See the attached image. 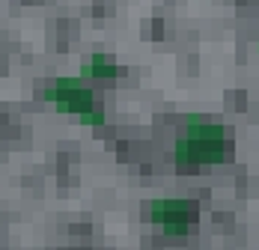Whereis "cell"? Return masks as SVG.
<instances>
[{"label": "cell", "mask_w": 259, "mask_h": 250, "mask_svg": "<svg viewBox=\"0 0 259 250\" xmlns=\"http://www.w3.org/2000/svg\"><path fill=\"white\" fill-rule=\"evenodd\" d=\"M176 164L179 167H206V164H221L230 155V137L221 122L208 119H188L185 134L176 143Z\"/></svg>", "instance_id": "6da1fadb"}, {"label": "cell", "mask_w": 259, "mask_h": 250, "mask_svg": "<svg viewBox=\"0 0 259 250\" xmlns=\"http://www.w3.org/2000/svg\"><path fill=\"white\" fill-rule=\"evenodd\" d=\"M45 99L51 101L57 110H63V113H75L80 122H87V125H102L104 122V113L102 110H96L93 93L80 84L78 75L57 77L51 87H48Z\"/></svg>", "instance_id": "7a4b0ae2"}, {"label": "cell", "mask_w": 259, "mask_h": 250, "mask_svg": "<svg viewBox=\"0 0 259 250\" xmlns=\"http://www.w3.org/2000/svg\"><path fill=\"white\" fill-rule=\"evenodd\" d=\"M149 221L164 235H185L197 221V205L191 200H155L149 202Z\"/></svg>", "instance_id": "3957f363"}, {"label": "cell", "mask_w": 259, "mask_h": 250, "mask_svg": "<svg viewBox=\"0 0 259 250\" xmlns=\"http://www.w3.org/2000/svg\"><path fill=\"white\" fill-rule=\"evenodd\" d=\"M116 63L107 57V54H93L90 60H87V66H83V75L87 77H102V80H110V77H116Z\"/></svg>", "instance_id": "277c9868"}]
</instances>
